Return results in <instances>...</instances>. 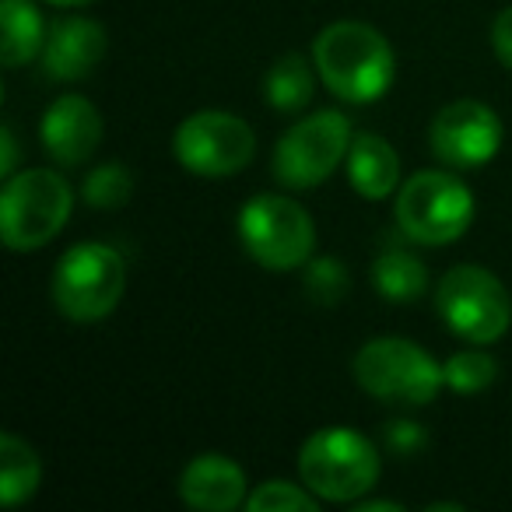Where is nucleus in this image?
<instances>
[{
  "instance_id": "obj_1",
  "label": "nucleus",
  "mask_w": 512,
  "mask_h": 512,
  "mask_svg": "<svg viewBox=\"0 0 512 512\" xmlns=\"http://www.w3.org/2000/svg\"><path fill=\"white\" fill-rule=\"evenodd\" d=\"M313 64L323 85L344 102H376L397 78V57L383 32L365 22H334L316 36Z\"/></svg>"
},
{
  "instance_id": "obj_2",
  "label": "nucleus",
  "mask_w": 512,
  "mask_h": 512,
  "mask_svg": "<svg viewBox=\"0 0 512 512\" xmlns=\"http://www.w3.org/2000/svg\"><path fill=\"white\" fill-rule=\"evenodd\" d=\"M74 211V190L53 169H25L0 190V239L15 253L43 249L64 232Z\"/></svg>"
},
{
  "instance_id": "obj_3",
  "label": "nucleus",
  "mask_w": 512,
  "mask_h": 512,
  "mask_svg": "<svg viewBox=\"0 0 512 512\" xmlns=\"http://www.w3.org/2000/svg\"><path fill=\"white\" fill-rule=\"evenodd\" d=\"M299 477L323 502H358L379 481V453L362 432L330 425L299 449Z\"/></svg>"
},
{
  "instance_id": "obj_4",
  "label": "nucleus",
  "mask_w": 512,
  "mask_h": 512,
  "mask_svg": "<svg viewBox=\"0 0 512 512\" xmlns=\"http://www.w3.org/2000/svg\"><path fill=\"white\" fill-rule=\"evenodd\" d=\"M127 288L123 256L106 242H78L53 267L50 292L71 323H99L120 306Z\"/></svg>"
},
{
  "instance_id": "obj_5",
  "label": "nucleus",
  "mask_w": 512,
  "mask_h": 512,
  "mask_svg": "<svg viewBox=\"0 0 512 512\" xmlns=\"http://www.w3.org/2000/svg\"><path fill=\"white\" fill-rule=\"evenodd\" d=\"M355 383L386 404L425 407L446 386L442 365L407 337H376L355 355Z\"/></svg>"
},
{
  "instance_id": "obj_6",
  "label": "nucleus",
  "mask_w": 512,
  "mask_h": 512,
  "mask_svg": "<svg viewBox=\"0 0 512 512\" xmlns=\"http://www.w3.org/2000/svg\"><path fill=\"white\" fill-rule=\"evenodd\" d=\"M397 228L421 246H449L474 221V193L463 179L428 169L414 172L397 193Z\"/></svg>"
},
{
  "instance_id": "obj_7",
  "label": "nucleus",
  "mask_w": 512,
  "mask_h": 512,
  "mask_svg": "<svg viewBox=\"0 0 512 512\" xmlns=\"http://www.w3.org/2000/svg\"><path fill=\"white\" fill-rule=\"evenodd\" d=\"M239 239L267 271H295L313 260L316 225L302 204L281 193H260L239 211Z\"/></svg>"
},
{
  "instance_id": "obj_8",
  "label": "nucleus",
  "mask_w": 512,
  "mask_h": 512,
  "mask_svg": "<svg viewBox=\"0 0 512 512\" xmlns=\"http://www.w3.org/2000/svg\"><path fill=\"white\" fill-rule=\"evenodd\" d=\"M442 323L467 344H495L512 323V299L491 271L460 264L442 274L435 288Z\"/></svg>"
},
{
  "instance_id": "obj_9",
  "label": "nucleus",
  "mask_w": 512,
  "mask_h": 512,
  "mask_svg": "<svg viewBox=\"0 0 512 512\" xmlns=\"http://www.w3.org/2000/svg\"><path fill=\"white\" fill-rule=\"evenodd\" d=\"M355 141L351 120L337 109H323L309 120H299L285 130L274 148V179L288 190H313L327 183L337 165L348 162V148Z\"/></svg>"
},
{
  "instance_id": "obj_10",
  "label": "nucleus",
  "mask_w": 512,
  "mask_h": 512,
  "mask_svg": "<svg viewBox=\"0 0 512 512\" xmlns=\"http://www.w3.org/2000/svg\"><path fill=\"white\" fill-rule=\"evenodd\" d=\"M176 158L186 172L204 179H228L256 155V134L242 116L225 109H204L186 116L172 137Z\"/></svg>"
},
{
  "instance_id": "obj_11",
  "label": "nucleus",
  "mask_w": 512,
  "mask_h": 512,
  "mask_svg": "<svg viewBox=\"0 0 512 512\" xmlns=\"http://www.w3.org/2000/svg\"><path fill=\"white\" fill-rule=\"evenodd\" d=\"M428 144L449 169H481L502 148V120L495 109L477 99L449 102L435 113L428 127Z\"/></svg>"
},
{
  "instance_id": "obj_12",
  "label": "nucleus",
  "mask_w": 512,
  "mask_h": 512,
  "mask_svg": "<svg viewBox=\"0 0 512 512\" xmlns=\"http://www.w3.org/2000/svg\"><path fill=\"white\" fill-rule=\"evenodd\" d=\"M43 137L46 155L57 165H81L95 155L102 144V116L85 95H60L43 116Z\"/></svg>"
},
{
  "instance_id": "obj_13",
  "label": "nucleus",
  "mask_w": 512,
  "mask_h": 512,
  "mask_svg": "<svg viewBox=\"0 0 512 512\" xmlns=\"http://www.w3.org/2000/svg\"><path fill=\"white\" fill-rule=\"evenodd\" d=\"M106 29L92 18H64L46 32L43 71L53 81H81L106 57Z\"/></svg>"
},
{
  "instance_id": "obj_14",
  "label": "nucleus",
  "mask_w": 512,
  "mask_h": 512,
  "mask_svg": "<svg viewBox=\"0 0 512 512\" xmlns=\"http://www.w3.org/2000/svg\"><path fill=\"white\" fill-rule=\"evenodd\" d=\"M179 498L200 512H232L246 505V474L232 456H193L179 474Z\"/></svg>"
},
{
  "instance_id": "obj_15",
  "label": "nucleus",
  "mask_w": 512,
  "mask_h": 512,
  "mask_svg": "<svg viewBox=\"0 0 512 512\" xmlns=\"http://www.w3.org/2000/svg\"><path fill=\"white\" fill-rule=\"evenodd\" d=\"M348 179L362 197L386 200L400 183V158L379 134H355L348 148Z\"/></svg>"
},
{
  "instance_id": "obj_16",
  "label": "nucleus",
  "mask_w": 512,
  "mask_h": 512,
  "mask_svg": "<svg viewBox=\"0 0 512 512\" xmlns=\"http://www.w3.org/2000/svg\"><path fill=\"white\" fill-rule=\"evenodd\" d=\"M39 481H43V463L36 449L15 432L0 435V502L8 509L29 502L39 491Z\"/></svg>"
},
{
  "instance_id": "obj_17",
  "label": "nucleus",
  "mask_w": 512,
  "mask_h": 512,
  "mask_svg": "<svg viewBox=\"0 0 512 512\" xmlns=\"http://www.w3.org/2000/svg\"><path fill=\"white\" fill-rule=\"evenodd\" d=\"M4 22V67H25L46 46V25L32 0H0Z\"/></svg>"
},
{
  "instance_id": "obj_18",
  "label": "nucleus",
  "mask_w": 512,
  "mask_h": 512,
  "mask_svg": "<svg viewBox=\"0 0 512 512\" xmlns=\"http://www.w3.org/2000/svg\"><path fill=\"white\" fill-rule=\"evenodd\" d=\"M372 285L386 302H414L425 295L428 271L418 256L407 249H386L372 264Z\"/></svg>"
},
{
  "instance_id": "obj_19",
  "label": "nucleus",
  "mask_w": 512,
  "mask_h": 512,
  "mask_svg": "<svg viewBox=\"0 0 512 512\" xmlns=\"http://www.w3.org/2000/svg\"><path fill=\"white\" fill-rule=\"evenodd\" d=\"M267 102H271L278 113H299L313 99V71H309V60L302 53H285V57L274 60V67L267 71L264 81Z\"/></svg>"
},
{
  "instance_id": "obj_20",
  "label": "nucleus",
  "mask_w": 512,
  "mask_h": 512,
  "mask_svg": "<svg viewBox=\"0 0 512 512\" xmlns=\"http://www.w3.org/2000/svg\"><path fill=\"white\" fill-rule=\"evenodd\" d=\"M442 376H446V386L456 393H481L495 383L498 376V362L488 355V351L477 344V348L456 351L442 362Z\"/></svg>"
},
{
  "instance_id": "obj_21",
  "label": "nucleus",
  "mask_w": 512,
  "mask_h": 512,
  "mask_svg": "<svg viewBox=\"0 0 512 512\" xmlns=\"http://www.w3.org/2000/svg\"><path fill=\"white\" fill-rule=\"evenodd\" d=\"M134 193V176H130L127 165L106 162L85 179V200L95 211H116L123 207Z\"/></svg>"
},
{
  "instance_id": "obj_22",
  "label": "nucleus",
  "mask_w": 512,
  "mask_h": 512,
  "mask_svg": "<svg viewBox=\"0 0 512 512\" xmlns=\"http://www.w3.org/2000/svg\"><path fill=\"white\" fill-rule=\"evenodd\" d=\"M249 512H316L320 509V498L306 488V484L292 481H264L256 491H249L246 498Z\"/></svg>"
},
{
  "instance_id": "obj_23",
  "label": "nucleus",
  "mask_w": 512,
  "mask_h": 512,
  "mask_svg": "<svg viewBox=\"0 0 512 512\" xmlns=\"http://www.w3.org/2000/svg\"><path fill=\"white\" fill-rule=\"evenodd\" d=\"M351 274L337 256H316L306 264V295L320 306H334L348 295Z\"/></svg>"
},
{
  "instance_id": "obj_24",
  "label": "nucleus",
  "mask_w": 512,
  "mask_h": 512,
  "mask_svg": "<svg viewBox=\"0 0 512 512\" xmlns=\"http://www.w3.org/2000/svg\"><path fill=\"white\" fill-rule=\"evenodd\" d=\"M383 442L400 460H411L414 453L428 446V432L418 421H390V425H383Z\"/></svg>"
},
{
  "instance_id": "obj_25",
  "label": "nucleus",
  "mask_w": 512,
  "mask_h": 512,
  "mask_svg": "<svg viewBox=\"0 0 512 512\" xmlns=\"http://www.w3.org/2000/svg\"><path fill=\"white\" fill-rule=\"evenodd\" d=\"M491 46H495L498 60L512 71V4L491 25Z\"/></svg>"
},
{
  "instance_id": "obj_26",
  "label": "nucleus",
  "mask_w": 512,
  "mask_h": 512,
  "mask_svg": "<svg viewBox=\"0 0 512 512\" xmlns=\"http://www.w3.org/2000/svg\"><path fill=\"white\" fill-rule=\"evenodd\" d=\"M15 162H18V141H15V130L4 127V130H0V172H4V179L15 176Z\"/></svg>"
},
{
  "instance_id": "obj_27",
  "label": "nucleus",
  "mask_w": 512,
  "mask_h": 512,
  "mask_svg": "<svg viewBox=\"0 0 512 512\" xmlns=\"http://www.w3.org/2000/svg\"><path fill=\"white\" fill-rule=\"evenodd\" d=\"M355 512H404V505L390 502V498H362L355 505Z\"/></svg>"
},
{
  "instance_id": "obj_28",
  "label": "nucleus",
  "mask_w": 512,
  "mask_h": 512,
  "mask_svg": "<svg viewBox=\"0 0 512 512\" xmlns=\"http://www.w3.org/2000/svg\"><path fill=\"white\" fill-rule=\"evenodd\" d=\"M50 4H60V8H78V4H88V0H50Z\"/></svg>"
}]
</instances>
